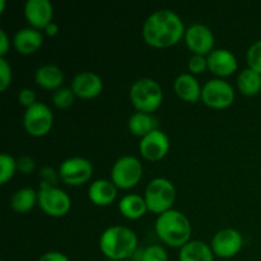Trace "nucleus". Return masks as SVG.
I'll return each instance as SVG.
<instances>
[{
	"label": "nucleus",
	"instance_id": "1",
	"mask_svg": "<svg viewBox=\"0 0 261 261\" xmlns=\"http://www.w3.org/2000/svg\"><path fill=\"white\" fill-rule=\"evenodd\" d=\"M185 32L182 19L171 9L155 10L144 20L142 28L143 40L155 48L176 45L182 40Z\"/></svg>",
	"mask_w": 261,
	"mask_h": 261
},
{
	"label": "nucleus",
	"instance_id": "2",
	"mask_svg": "<svg viewBox=\"0 0 261 261\" xmlns=\"http://www.w3.org/2000/svg\"><path fill=\"white\" fill-rule=\"evenodd\" d=\"M154 229L158 239L170 247L181 249L184 245L191 241L190 221L182 212L176 209H171L158 216Z\"/></svg>",
	"mask_w": 261,
	"mask_h": 261
},
{
	"label": "nucleus",
	"instance_id": "3",
	"mask_svg": "<svg viewBox=\"0 0 261 261\" xmlns=\"http://www.w3.org/2000/svg\"><path fill=\"white\" fill-rule=\"evenodd\" d=\"M137 247V233L124 226L109 227L99 237V250L111 260L127 259L135 254Z\"/></svg>",
	"mask_w": 261,
	"mask_h": 261
},
{
	"label": "nucleus",
	"instance_id": "4",
	"mask_svg": "<svg viewBox=\"0 0 261 261\" xmlns=\"http://www.w3.org/2000/svg\"><path fill=\"white\" fill-rule=\"evenodd\" d=\"M129 98L137 111L152 114L163 102L162 87L152 78H140L130 87Z\"/></svg>",
	"mask_w": 261,
	"mask_h": 261
},
{
	"label": "nucleus",
	"instance_id": "5",
	"mask_svg": "<svg viewBox=\"0 0 261 261\" xmlns=\"http://www.w3.org/2000/svg\"><path fill=\"white\" fill-rule=\"evenodd\" d=\"M144 200L147 203L148 211L161 216L165 212L171 211L175 204V185L165 177L153 178L145 188Z\"/></svg>",
	"mask_w": 261,
	"mask_h": 261
},
{
	"label": "nucleus",
	"instance_id": "6",
	"mask_svg": "<svg viewBox=\"0 0 261 261\" xmlns=\"http://www.w3.org/2000/svg\"><path fill=\"white\" fill-rule=\"evenodd\" d=\"M142 177L143 165L134 155H122L111 168V181L117 189H133L140 182Z\"/></svg>",
	"mask_w": 261,
	"mask_h": 261
},
{
	"label": "nucleus",
	"instance_id": "7",
	"mask_svg": "<svg viewBox=\"0 0 261 261\" xmlns=\"http://www.w3.org/2000/svg\"><path fill=\"white\" fill-rule=\"evenodd\" d=\"M54 125V114L50 107L43 102H37L23 115V126L25 132L35 138L45 137Z\"/></svg>",
	"mask_w": 261,
	"mask_h": 261
},
{
	"label": "nucleus",
	"instance_id": "8",
	"mask_svg": "<svg viewBox=\"0 0 261 261\" xmlns=\"http://www.w3.org/2000/svg\"><path fill=\"white\" fill-rule=\"evenodd\" d=\"M234 89L224 79L214 78L206 82L201 89V101L211 109L223 110L234 102Z\"/></svg>",
	"mask_w": 261,
	"mask_h": 261
},
{
	"label": "nucleus",
	"instance_id": "9",
	"mask_svg": "<svg viewBox=\"0 0 261 261\" xmlns=\"http://www.w3.org/2000/svg\"><path fill=\"white\" fill-rule=\"evenodd\" d=\"M38 206L47 216L59 218L69 213L71 208V199L63 189H59L56 186L40 188Z\"/></svg>",
	"mask_w": 261,
	"mask_h": 261
},
{
	"label": "nucleus",
	"instance_id": "10",
	"mask_svg": "<svg viewBox=\"0 0 261 261\" xmlns=\"http://www.w3.org/2000/svg\"><path fill=\"white\" fill-rule=\"evenodd\" d=\"M58 172L64 184L69 186H81L92 178L93 166L87 158L70 157L61 162Z\"/></svg>",
	"mask_w": 261,
	"mask_h": 261
},
{
	"label": "nucleus",
	"instance_id": "11",
	"mask_svg": "<svg viewBox=\"0 0 261 261\" xmlns=\"http://www.w3.org/2000/svg\"><path fill=\"white\" fill-rule=\"evenodd\" d=\"M244 246V237L237 229L224 228L214 234L211 247L214 256L221 259H231L241 251Z\"/></svg>",
	"mask_w": 261,
	"mask_h": 261
},
{
	"label": "nucleus",
	"instance_id": "12",
	"mask_svg": "<svg viewBox=\"0 0 261 261\" xmlns=\"http://www.w3.org/2000/svg\"><path fill=\"white\" fill-rule=\"evenodd\" d=\"M185 43L193 55H209L214 47V35L211 28L201 23H195L186 28Z\"/></svg>",
	"mask_w": 261,
	"mask_h": 261
},
{
	"label": "nucleus",
	"instance_id": "13",
	"mask_svg": "<svg viewBox=\"0 0 261 261\" xmlns=\"http://www.w3.org/2000/svg\"><path fill=\"white\" fill-rule=\"evenodd\" d=\"M170 150V138L162 130L155 129L140 139L139 153L144 160L158 162L167 155Z\"/></svg>",
	"mask_w": 261,
	"mask_h": 261
},
{
	"label": "nucleus",
	"instance_id": "14",
	"mask_svg": "<svg viewBox=\"0 0 261 261\" xmlns=\"http://www.w3.org/2000/svg\"><path fill=\"white\" fill-rule=\"evenodd\" d=\"M24 17L32 28L45 30L54 18V5L48 0H27L24 4Z\"/></svg>",
	"mask_w": 261,
	"mask_h": 261
},
{
	"label": "nucleus",
	"instance_id": "15",
	"mask_svg": "<svg viewBox=\"0 0 261 261\" xmlns=\"http://www.w3.org/2000/svg\"><path fill=\"white\" fill-rule=\"evenodd\" d=\"M103 89V82L98 74L93 71H82L71 81V91L75 97L82 99H92L99 96Z\"/></svg>",
	"mask_w": 261,
	"mask_h": 261
},
{
	"label": "nucleus",
	"instance_id": "16",
	"mask_svg": "<svg viewBox=\"0 0 261 261\" xmlns=\"http://www.w3.org/2000/svg\"><path fill=\"white\" fill-rule=\"evenodd\" d=\"M206 60L209 70L221 78L232 75L239 68L237 58L227 48H216L206 56Z\"/></svg>",
	"mask_w": 261,
	"mask_h": 261
},
{
	"label": "nucleus",
	"instance_id": "17",
	"mask_svg": "<svg viewBox=\"0 0 261 261\" xmlns=\"http://www.w3.org/2000/svg\"><path fill=\"white\" fill-rule=\"evenodd\" d=\"M43 43V35L36 28L27 27L17 31L13 37V46L22 55L37 53Z\"/></svg>",
	"mask_w": 261,
	"mask_h": 261
},
{
	"label": "nucleus",
	"instance_id": "18",
	"mask_svg": "<svg viewBox=\"0 0 261 261\" xmlns=\"http://www.w3.org/2000/svg\"><path fill=\"white\" fill-rule=\"evenodd\" d=\"M201 89L198 79L190 73H182L173 82V91L181 99L190 103H196L201 99Z\"/></svg>",
	"mask_w": 261,
	"mask_h": 261
},
{
	"label": "nucleus",
	"instance_id": "19",
	"mask_svg": "<svg viewBox=\"0 0 261 261\" xmlns=\"http://www.w3.org/2000/svg\"><path fill=\"white\" fill-rule=\"evenodd\" d=\"M88 198L94 205L107 206L117 198V188L111 180H94L88 188Z\"/></svg>",
	"mask_w": 261,
	"mask_h": 261
},
{
	"label": "nucleus",
	"instance_id": "20",
	"mask_svg": "<svg viewBox=\"0 0 261 261\" xmlns=\"http://www.w3.org/2000/svg\"><path fill=\"white\" fill-rule=\"evenodd\" d=\"M35 82L41 88L55 92L56 89L63 87L64 73L59 66L46 64L36 70Z\"/></svg>",
	"mask_w": 261,
	"mask_h": 261
},
{
	"label": "nucleus",
	"instance_id": "21",
	"mask_svg": "<svg viewBox=\"0 0 261 261\" xmlns=\"http://www.w3.org/2000/svg\"><path fill=\"white\" fill-rule=\"evenodd\" d=\"M178 261H214V252L208 244L194 240L181 247Z\"/></svg>",
	"mask_w": 261,
	"mask_h": 261
},
{
	"label": "nucleus",
	"instance_id": "22",
	"mask_svg": "<svg viewBox=\"0 0 261 261\" xmlns=\"http://www.w3.org/2000/svg\"><path fill=\"white\" fill-rule=\"evenodd\" d=\"M119 211L122 217L130 219V221H137L145 216L148 211L147 203L144 200V196L139 194H127L122 196L119 201Z\"/></svg>",
	"mask_w": 261,
	"mask_h": 261
},
{
	"label": "nucleus",
	"instance_id": "23",
	"mask_svg": "<svg viewBox=\"0 0 261 261\" xmlns=\"http://www.w3.org/2000/svg\"><path fill=\"white\" fill-rule=\"evenodd\" d=\"M129 132L135 137H139L140 139L148 135L149 133L154 132L157 127V119L152 114H145V112L137 111L130 116L127 121Z\"/></svg>",
	"mask_w": 261,
	"mask_h": 261
},
{
	"label": "nucleus",
	"instance_id": "24",
	"mask_svg": "<svg viewBox=\"0 0 261 261\" xmlns=\"http://www.w3.org/2000/svg\"><path fill=\"white\" fill-rule=\"evenodd\" d=\"M38 204V191L32 188H22L15 191L10 199V206L17 213H27Z\"/></svg>",
	"mask_w": 261,
	"mask_h": 261
},
{
	"label": "nucleus",
	"instance_id": "25",
	"mask_svg": "<svg viewBox=\"0 0 261 261\" xmlns=\"http://www.w3.org/2000/svg\"><path fill=\"white\" fill-rule=\"evenodd\" d=\"M237 88L245 96H255L261 91V74L246 68L237 76Z\"/></svg>",
	"mask_w": 261,
	"mask_h": 261
},
{
	"label": "nucleus",
	"instance_id": "26",
	"mask_svg": "<svg viewBox=\"0 0 261 261\" xmlns=\"http://www.w3.org/2000/svg\"><path fill=\"white\" fill-rule=\"evenodd\" d=\"M74 99H75V94L71 91V88H68V87H61L56 89L51 96V102L59 110H66L73 106Z\"/></svg>",
	"mask_w": 261,
	"mask_h": 261
},
{
	"label": "nucleus",
	"instance_id": "27",
	"mask_svg": "<svg viewBox=\"0 0 261 261\" xmlns=\"http://www.w3.org/2000/svg\"><path fill=\"white\" fill-rule=\"evenodd\" d=\"M17 160L8 153L0 155V182L4 185L17 172Z\"/></svg>",
	"mask_w": 261,
	"mask_h": 261
},
{
	"label": "nucleus",
	"instance_id": "28",
	"mask_svg": "<svg viewBox=\"0 0 261 261\" xmlns=\"http://www.w3.org/2000/svg\"><path fill=\"white\" fill-rule=\"evenodd\" d=\"M140 261H168V254L161 245H150L143 250Z\"/></svg>",
	"mask_w": 261,
	"mask_h": 261
},
{
	"label": "nucleus",
	"instance_id": "29",
	"mask_svg": "<svg viewBox=\"0 0 261 261\" xmlns=\"http://www.w3.org/2000/svg\"><path fill=\"white\" fill-rule=\"evenodd\" d=\"M246 60L249 68L254 69L255 71L261 74V40L250 46L246 54Z\"/></svg>",
	"mask_w": 261,
	"mask_h": 261
},
{
	"label": "nucleus",
	"instance_id": "30",
	"mask_svg": "<svg viewBox=\"0 0 261 261\" xmlns=\"http://www.w3.org/2000/svg\"><path fill=\"white\" fill-rule=\"evenodd\" d=\"M12 66L5 60V58H0V91L5 92L12 83Z\"/></svg>",
	"mask_w": 261,
	"mask_h": 261
},
{
	"label": "nucleus",
	"instance_id": "31",
	"mask_svg": "<svg viewBox=\"0 0 261 261\" xmlns=\"http://www.w3.org/2000/svg\"><path fill=\"white\" fill-rule=\"evenodd\" d=\"M188 68L190 74L198 75V74L205 71V69H208V60L203 55H191L190 59H189Z\"/></svg>",
	"mask_w": 261,
	"mask_h": 261
},
{
	"label": "nucleus",
	"instance_id": "32",
	"mask_svg": "<svg viewBox=\"0 0 261 261\" xmlns=\"http://www.w3.org/2000/svg\"><path fill=\"white\" fill-rule=\"evenodd\" d=\"M40 177H41V186L40 188H51L55 186L58 180L60 178L59 172H56L54 168L51 167H43L40 171Z\"/></svg>",
	"mask_w": 261,
	"mask_h": 261
},
{
	"label": "nucleus",
	"instance_id": "33",
	"mask_svg": "<svg viewBox=\"0 0 261 261\" xmlns=\"http://www.w3.org/2000/svg\"><path fill=\"white\" fill-rule=\"evenodd\" d=\"M18 102H19L20 106L25 107V110H27L35 103H37V96H36L33 89L23 88L18 93Z\"/></svg>",
	"mask_w": 261,
	"mask_h": 261
},
{
	"label": "nucleus",
	"instance_id": "34",
	"mask_svg": "<svg viewBox=\"0 0 261 261\" xmlns=\"http://www.w3.org/2000/svg\"><path fill=\"white\" fill-rule=\"evenodd\" d=\"M36 167V163L33 158H31L30 155H23L19 160H17V170L19 171L23 175H28V173L33 172Z\"/></svg>",
	"mask_w": 261,
	"mask_h": 261
},
{
	"label": "nucleus",
	"instance_id": "35",
	"mask_svg": "<svg viewBox=\"0 0 261 261\" xmlns=\"http://www.w3.org/2000/svg\"><path fill=\"white\" fill-rule=\"evenodd\" d=\"M38 261H71L66 256L65 254L59 251H48L46 254L41 255V257Z\"/></svg>",
	"mask_w": 261,
	"mask_h": 261
},
{
	"label": "nucleus",
	"instance_id": "36",
	"mask_svg": "<svg viewBox=\"0 0 261 261\" xmlns=\"http://www.w3.org/2000/svg\"><path fill=\"white\" fill-rule=\"evenodd\" d=\"M10 46L9 37H8L7 32L4 30L0 31V58H4L5 54L8 53Z\"/></svg>",
	"mask_w": 261,
	"mask_h": 261
},
{
	"label": "nucleus",
	"instance_id": "37",
	"mask_svg": "<svg viewBox=\"0 0 261 261\" xmlns=\"http://www.w3.org/2000/svg\"><path fill=\"white\" fill-rule=\"evenodd\" d=\"M58 32H59V25L56 24L55 22L50 23V24L45 28V33L47 36H51V37H54V36L58 35Z\"/></svg>",
	"mask_w": 261,
	"mask_h": 261
},
{
	"label": "nucleus",
	"instance_id": "38",
	"mask_svg": "<svg viewBox=\"0 0 261 261\" xmlns=\"http://www.w3.org/2000/svg\"><path fill=\"white\" fill-rule=\"evenodd\" d=\"M5 10V0H0V13Z\"/></svg>",
	"mask_w": 261,
	"mask_h": 261
}]
</instances>
